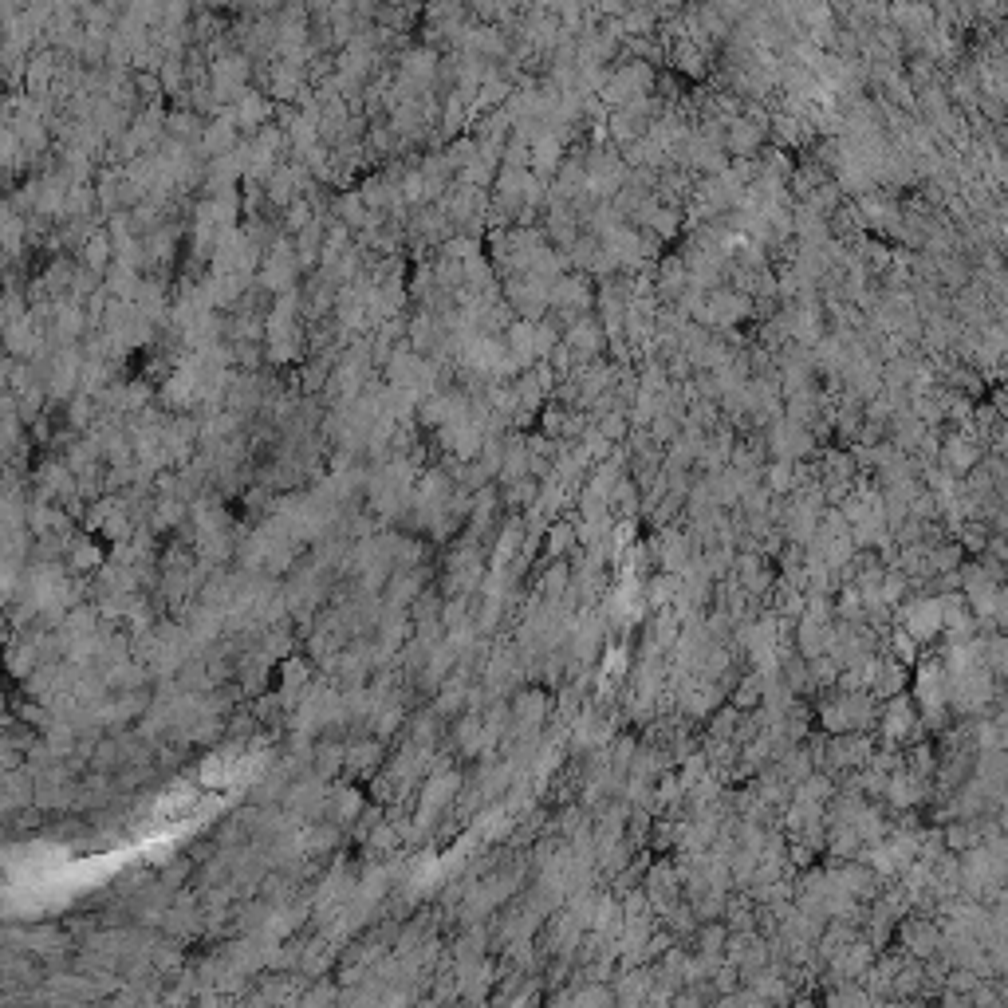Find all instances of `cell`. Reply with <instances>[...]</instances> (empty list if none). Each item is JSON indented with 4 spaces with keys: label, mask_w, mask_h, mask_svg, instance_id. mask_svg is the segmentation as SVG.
Segmentation results:
<instances>
[{
    "label": "cell",
    "mask_w": 1008,
    "mask_h": 1008,
    "mask_svg": "<svg viewBox=\"0 0 1008 1008\" xmlns=\"http://www.w3.org/2000/svg\"><path fill=\"white\" fill-rule=\"evenodd\" d=\"M331 957H335V953H331V945L312 942L304 953H300V969H304V973H315V977H323V973H327V965H331Z\"/></svg>",
    "instance_id": "obj_1"
},
{
    "label": "cell",
    "mask_w": 1008,
    "mask_h": 1008,
    "mask_svg": "<svg viewBox=\"0 0 1008 1008\" xmlns=\"http://www.w3.org/2000/svg\"><path fill=\"white\" fill-rule=\"evenodd\" d=\"M571 1008H619V1005H615V993H611V989L591 985V989H583V993L571 997Z\"/></svg>",
    "instance_id": "obj_2"
},
{
    "label": "cell",
    "mask_w": 1008,
    "mask_h": 1008,
    "mask_svg": "<svg viewBox=\"0 0 1008 1008\" xmlns=\"http://www.w3.org/2000/svg\"><path fill=\"white\" fill-rule=\"evenodd\" d=\"M906 942H910V953L930 957V953H934V945H938V934H934L930 926H918V930L910 926V930H906Z\"/></svg>",
    "instance_id": "obj_3"
},
{
    "label": "cell",
    "mask_w": 1008,
    "mask_h": 1008,
    "mask_svg": "<svg viewBox=\"0 0 1008 1008\" xmlns=\"http://www.w3.org/2000/svg\"><path fill=\"white\" fill-rule=\"evenodd\" d=\"M331 812H335V819H351V816H359V796L347 788H339L335 796H331Z\"/></svg>",
    "instance_id": "obj_4"
},
{
    "label": "cell",
    "mask_w": 1008,
    "mask_h": 1008,
    "mask_svg": "<svg viewBox=\"0 0 1008 1008\" xmlns=\"http://www.w3.org/2000/svg\"><path fill=\"white\" fill-rule=\"evenodd\" d=\"M678 1008H705V1005H701V997H682Z\"/></svg>",
    "instance_id": "obj_5"
}]
</instances>
